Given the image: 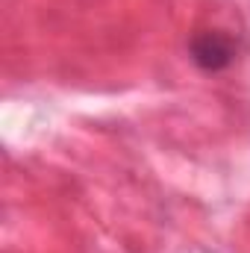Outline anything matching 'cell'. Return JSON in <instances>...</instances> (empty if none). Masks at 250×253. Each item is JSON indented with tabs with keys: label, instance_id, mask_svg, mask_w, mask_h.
<instances>
[{
	"label": "cell",
	"instance_id": "cell-1",
	"mask_svg": "<svg viewBox=\"0 0 250 253\" xmlns=\"http://www.w3.org/2000/svg\"><path fill=\"white\" fill-rule=\"evenodd\" d=\"M191 50V59L197 68L203 71H224L227 65H233L236 59V44L230 36L218 33V30H206V33H197L188 44Z\"/></svg>",
	"mask_w": 250,
	"mask_h": 253
}]
</instances>
